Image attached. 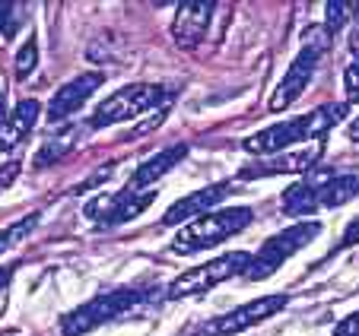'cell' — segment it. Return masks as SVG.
Here are the masks:
<instances>
[{"label": "cell", "instance_id": "cell-1", "mask_svg": "<svg viewBox=\"0 0 359 336\" xmlns=\"http://www.w3.org/2000/svg\"><path fill=\"white\" fill-rule=\"evenodd\" d=\"M346 118V105H321L309 115H299L292 121L273 124L267 130H258V134L245 136V153L258 155V159H267V155H277L283 149H290L292 143H309V140H325L327 130H334L340 121Z\"/></svg>", "mask_w": 359, "mask_h": 336}, {"label": "cell", "instance_id": "cell-2", "mask_svg": "<svg viewBox=\"0 0 359 336\" xmlns=\"http://www.w3.org/2000/svg\"><path fill=\"white\" fill-rule=\"evenodd\" d=\"M251 209L248 206H232V209H213V213L197 216L194 222L182 225V232L172 241L175 254H197V251L217 248L226 238L238 235L242 229H248Z\"/></svg>", "mask_w": 359, "mask_h": 336}, {"label": "cell", "instance_id": "cell-3", "mask_svg": "<svg viewBox=\"0 0 359 336\" xmlns=\"http://www.w3.org/2000/svg\"><path fill=\"white\" fill-rule=\"evenodd\" d=\"M149 298L147 289H111V292H102V295L89 298L86 304L74 308L70 314H64L61 321V333L64 336H83V333H93L95 327L102 323H111L118 317H128L130 311H137L143 302Z\"/></svg>", "mask_w": 359, "mask_h": 336}, {"label": "cell", "instance_id": "cell-4", "mask_svg": "<svg viewBox=\"0 0 359 336\" xmlns=\"http://www.w3.org/2000/svg\"><path fill=\"white\" fill-rule=\"evenodd\" d=\"M251 260H255V254H248V251H232V254H223V257H217V260H207V263H201V267H194V270L178 276L165 295L169 298L203 295V292L217 289L219 283H229L236 276H245L251 267Z\"/></svg>", "mask_w": 359, "mask_h": 336}, {"label": "cell", "instance_id": "cell-5", "mask_svg": "<svg viewBox=\"0 0 359 336\" xmlns=\"http://www.w3.org/2000/svg\"><path fill=\"white\" fill-rule=\"evenodd\" d=\"M318 235H321V222H315V219L296 222V225H290V229L277 232L273 238H267V241L261 244V251L255 254V260H251V267H248L245 276L255 279V283H261V279H267V276L277 273L292 254H299L305 244L315 241Z\"/></svg>", "mask_w": 359, "mask_h": 336}, {"label": "cell", "instance_id": "cell-6", "mask_svg": "<svg viewBox=\"0 0 359 336\" xmlns=\"http://www.w3.org/2000/svg\"><path fill=\"white\" fill-rule=\"evenodd\" d=\"M165 99L163 86H153V83H134V86H121L118 92H111L109 99L102 102L99 108L89 118V127L102 130V127H115V124H124L130 118H140L143 111L156 108L159 102Z\"/></svg>", "mask_w": 359, "mask_h": 336}, {"label": "cell", "instance_id": "cell-7", "mask_svg": "<svg viewBox=\"0 0 359 336\" xmlns=\"http://www.w3.org/2000/svg\"><path fill=\"white\" fill-rule=\"evenodd\" d=\"M325 48H327V32L325 29H312V32H309V41H305V48L296 54V61H292L290 70L283 74L280 86L273 89L271 111H286V108H290L292 102L305 92V86L312 83L315 70H318V57H321Z\"/></svg>", "mask_w": 359, "mask_h": 336}, {"label": "cell", "instance_id": "cell-8", "mask_svg": "<svg viewBox=\"0 0 359 336\" xmlns=\"http://www.w3.org/2000/svg\"><path fill=\"white\" fill-rule=\"evenodd\" d=\"M153 200H156V188H134V184H128L118 194L93 200L86 206V216L99 219L102 225H121V222H130L140 213H147Z\"/></svg>", "mask_w": 359, "mask_h": 336}, {"label": "cell", "instance_id": "cell-9", "mask_svg": "<svg viewBox=\"0 0 359 336\" xmlns=\"http://www.w3.org/2000/svg\"><path fill=\"white\" fill-rule=\"evenodd\" d=\"M286 302H290V298H286L283 292H277V295H261V298H255V302H245V304H238L236 311L219 314L217 321L207 323V327H203V336H236V333H245V330L255 327V323H261V321H267V317L280 314V311L286 308Z\"/></svg>", "mask_w": 359, "mask_h": 336}, {"label": "cell", "instance_id": "cell-10", "mask_svg": "<svg viewBox=\"0 0 359 336\" xmlns=\"http://www.w3.org/2000/svg\"><path fill=\"white\" fill-rule=\"evenodd\" d=\"M325 155V140L305 143L299 149H283L277 155L258 159V165H248L242 178H267V175H299V172H312Z\"/></svg>", "mask_w": 359, "mask_h": 336}, {"label": "cell", "instance_id": "cell-11", "mask_svg": "<svg viewBox=\"0 0 359 336\" xmlns=\"http://www.w3.org/2000/svg\"><path fill=\"white\" fill-rule=\"evenodd\" d=\"M102 83H105L102 74H83V76H74L70 83H64V86L51 95V102H48V121H64V118H70L74 111H80L89 102V95H93Z\"/></svg>", "mask_w": 359, "mask_h": 336}, {"label": "cell", "instance_id": "cell-12", "mask_svg": "<svg viewBox=\"0 0 359 336\" xmlns=\"http://www.w3.org/2000/svg\"><path fill=\"white\" fill-rule=\"evenodd\" d=\"M229 181H219V184H210V188H201V190H191L188 197L175 200L169 206V213L163 216V225H182V222H194L197 216L210 213L219 200L229 197Z\"/></svg>", "mask_w": 359, "mask_h": 336}, {"label": "cell", "instance_id": "cell-13", "mask_svg": "<svg viewBox=\"0 0 359 336\" xmlns=\"http://www.w3.org/2000/svg\"><path fill=\"white\" fill-rule=\"evenodd\" d=\"M213 16V4H201V0H188L182 4L175 13V22H172V35L182 48H197L207 35V26H210Z\"/></svg>", "mask_w": 359, "mask_h": 336}, {"label": "cell", "instance_id": "cell-14", "mask_svg": "<svg viewBox=\"0 0 359 336\" xmlns=\"http://www.w3.org/2000/svg\"><path fill=\"white\" fill-rule=\"evenodd\" d=\"M331 172H318V175L305 178V181H296L292 188L283 190L280 203H283L286 216H312L315 209H321V194H325V184L331 181Z\"/></svg>", "mask_w": 359, "mask_h": 336}, {"label": "cell", "instance_id": "cell-15", "mask_svg": "<svg viewBox=\"0 0 359 336\" xmlns=\"http://www.w3.org/2000/svg\"><path fill=\"white\" fill-rule=\"evenodd\" d=\"M39 115H41L39 102H35V99H22L20 105L10 111L7 124L0 127V153H10L13 146H20V143L29 136V130L39 124Z\"/></svg>", "mask_w": 359, "mask_h": 336}, {"label": "cell", "instance_id": "cell-16", "mask_svg": "<svg viewBox=\"0 0 359 336\" xmlns=\"http://www.w3.org/2000/svg\"><path fill=\"white\" fill-rule=\"evenodd\" d=\"M184 155H188V146H184V143H175V146L163 149V153L149 155L147 162H140V165L134 168L130 184H134V188H153V184H156L163 175H169L172 168L184 159Z\"/></svg>", "mask_w": 359, "mask_h": 336}, {"label": "cell", "instance_id": "cell-17", "mask_svg": "<svg viewBox=\"0 0 359 336\" xmlns=\"http://www.w3.org/2000/svg\"><path fill=\"white\" fill-rule=\"evenodd\" d=\"M76 143H80V127H76V124L51 134L45 143H41L39 153H35V168H48V165H55V162H61Z\"/></svg>", "mask_w": 359, "mask_h": 336}, {"label": "cell", "instance_id": "cell-18", "mask_svg": "<svg viewBox=\"0 0 359 336\" xmlns=\"http://www.w3.org/2000/svg\"><path fill=\"white\" fill-rule=\"evenodd\" d=\"M353 197H359V175H334L325 184V194H321V206L334 209L350 203Z\"/></svg>", "mask_w": 359, "mask_h": 336}, {"label": "cell", "instance_id": "cell-19", "mask_svg": "<svg viewBox=\"0 0 359 336\" xmlns=\"http://www.w3.org/2000/svg\"><path fill=\"white\" fill-rule=\"evenodd\" d=\"M39 219H41L39 213H29V216H22V219H16L10 229L0 232V254H4V251H10V248H16L22 238L32 235L35 225H39Z\"/></svg>", "mask_w": 359, "mask_h": 336}, {"label": "cell", "instance_id": "cell-20", "mask_svg": "<svg viewBox=\"0 0 359 336\" xmlns=\"http://www.w3.org/2000/svg\"><path fill=\"white\" fill-rule=\"evenodd\" d=\"M325 10H327V13H325V32H327V35H337L340 29L346 26V20H350L353 4H344V0H331Z\"/></svg>", "mask_w": 359, "mask_h": 336}, {"label": "cell", "instance_id": "cell-21", "mask_svg": "<svg viewBox=\"0 0 359 336\" xmlns=\"http://www.w3.org/2000/svg\"><path fill=\"white\" fill-rule=\"evenodd\" d=\"M35 64H39V41L29 38L26 45L20 48V54H16V80H26L35 70Z\"/></svg>", "mask_w": 359, "mask_h": 336}, {"label": "cell", "instance_id": "cell-22", "mask_svg": "<svg viewBox=\"0 0 359 336\" xmlns=\"http://www.w3.org/2000/svg\"><path fill=\"white\" fill-rule=\"evenodd\" d=\"M20 26V7L16 4H0V38L7 41Z\"/></svg>", "mask_w": 359, "mask_h": 336}, {"label": "cell", "instance_id": "cell-23", "mask_svg": "<svg viewBox=\"0 0 359 336\" xmlns=\"http://www.w3.org/2000/svg\"><path fill=\"white\" fill-rule=\"evenodd\" d=\"M344 92L350 105H359V61H353L350 67L344 70Z\"/></svg>", "mask_w": 359, "mask_h": 336}, {"label": "cell", "instance_id": "cell-24", "mask_svg": "<svg viewBox=\"0 0 359 336\" xmlns=\"http://www.w3.org/2000/svg\"><path fill=\"white\" fill-rule=\"evenodd\" d=\"M20 172H22V162H20V159L4 162V168H0V190H7L10 184L20 178Z\"/></svg>", "mask_w": 359, "mask_h": 336}, {"label": "cell", "instance_id": "cell-25", "mask_svg": "<svg viewBox=\"0 0 359 336\" xmlns=\"http://www.w3.org/2000/svg\"><path fill=\"white\" fill-rule=\"evenodd\" d=\"M334 336H359V311L350 317H344V321L334 327Z\"/></svg>", "mask_w": 359, "mask_h": 336}, {"label": "cell", "instance_id": "cell-26", "mask_svg": "<svg viewBox=\"0 0 359 336\" xmlns=\"http://www.w3.org/2000/svg\"><path fill=\"white\" fill-rule=\"evenodd\" d=\"M353 244H359V219H353L340 235V248H353Z\"/></svg>", "mask_w": 359, "mask_h": 336}, {"label": "cell", "instance_id": "cell-27", "mask_svg": "<svg viewBox=\"0 0 359 336\" xmlns=\"http://www.w3.org/2000/svg\"><path fill=\"white\" fill-rule=\"evenodd\" d=\"M346 136H350L353 143H359V118H356V121H350V127H346Z\"/></svg>", "mask_w": 359, "mask_h": 336}, {"label": "cell", "instance_id": "cell-28", "mask_svg": "<svg viewBox=\"0 0 359 336\" xmlns=\"http://www.w3.org/2000/svg\"><path fill=\"white\" fill-rule=\"evenodd\" d=\"M350 51L359 54V26H353V35H350Z\"/></svg>", "mask_w": 359, "mask_h": 336}, {"label": "cell", "instance_id": "cell-29", "mask_svg": "<svg viewBox=\"0 0 359 336\" xmlns=\"http://www.w3.org/2000/svg\"><path fill=\"white\" fill-rule=\"evenodd\" d=\"M7 279H10V270H0V289L7 286Z\"/></svg>", "mask_w": 359, "mask_h": 336}]
</instances>
